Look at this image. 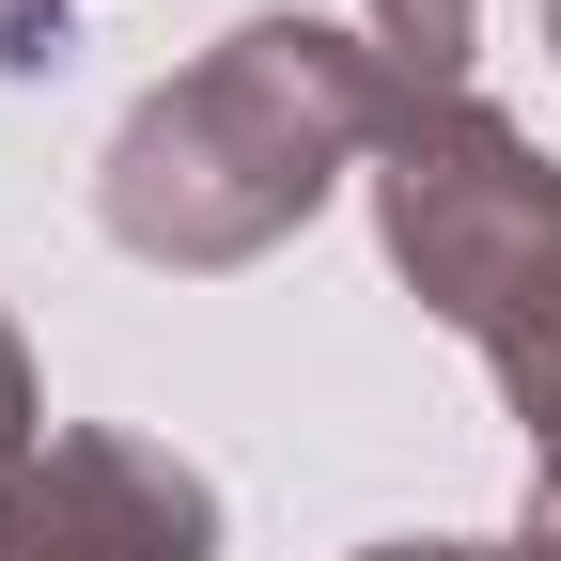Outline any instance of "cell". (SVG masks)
Instances as JSON below:
<instances>
[{
    "instance_id": "obj_6",
    "label": "cell",
    "mask_w": 561,
    "mask_h": 561,
    "mask_svg": "<svg viewBox=\"0 0 561 561\" xmlns=\"http://www.w3.org/2000/svg\"><path fill=\"white\" fill-rule=\"evenodd\" d=\"M32 453H47V375H32L16 312H0V468H32Z\"/></svg>"
},
{
    "instance_id": "obj_5",
    "label": "cell",
    "mask_w": 561,
    "mask_h": 561,
    "mask_svg": "<svg viewBox=\"0 0 561 561\" xmlns=\"http://www.w3.org/2000/svg\"><path fill=\"white\" fill-rule=\"evenodd\" d=\"M375 47H390V79H421V94H468L483 0H375Z\"/></svg>"
},
{
    "instance_id": "obj_7",
    "label": "cell",
    "mask_w": 561,
    "mask_h": 561,
    "mask_svg": "<svg viewBox=\"0 0 561 561\" xmlns=\"http://www.w3.org/2000/svg\"><path fill=\"white\" fill-rule=\"evenodd\" d=\"M62 62V0H0V79H47Z\"/></svg>"
},
{
    "instance_id": "obj_2",
    "label": "cell",
    "mask_w": 561,
    "mask_h": 561,
    "mask_svg": "<svg viewBox=\"0 0 561 561\" xmlns=\"http://www.w3.org/2000/svg\"><path fill=\"white\" fill-rule=\"evenodd\" d=\"M359 187H375L390 265L421 280V312L468 328V343H483V312H500L515 280L561 250V172L530 157V125L483 110V94H421V79H405Z\"/></svg>"
},
{
    "instance_id": "obj_10",
    "label": "cell",
    "mask_w": 561,
    "mask_h": 561,
    "mask_svg": "<svg viewBox=\"0 0 561 561\" xmlns=\"http://www.w3.org/2000/svg\"><path fill=\"white\" fill-rule=\"evenodd\" d=\"M546 62H561V0H546Z\"/></svg>"
},
{
    "instance_id": "obj_8",
    "label": "cell",
    "mask_w": 561,
    "mask_h": 561,
    "mask_svg": "<svg viewBox=\"0 0 561 561\" xmlns=\"http://www.w3.org/2000/svg\"><path fill=\"white\" fill-rule=\"evenodd\" d=\"M359 561H515V546H453V530H405V546H359Z\"/></svg>"
},
{
    "instance_id": "obj_9",
    "label": "cell",
    "mask_w": 561,
    "mask_h": 561,
    "mask_svg": "<svg viewBox=\"0 0 561 561\" xmlns=\"http://www.w3.org/2000/svg\"><path fill=\"white\" fill-rule=\"evenodd\" d=\"M515 561H561V515H546V500H530V530H515Z\"/></svg>"
},
{
    "instance_id": "obj_4",
    "label": "cell",
    "mask_w": 561,
    "mask_h": 561,
    "mask_svg": "<svg viewBox=\"0 0 561 561\" xmlns=\"http://www.w3.org/2000/svg\"><path fill=\"white\" fill-rule=\"evenodd\" d=\"M483 375H500V405L530 421V500L561 515V250L483 312Z\"/></svg>"
},
{
    "instance_id": "obj_1",
    "label": "cell",
    "mask_w": 561,
    "mask_h": 561,
    "mask_svg": "<svg viewBox=\"0 0 561 561\" xmlns=\"http://www.w3.org/2000/svg\"><path fill=\"white\" fill-rule=\"evenodd\" d=\"M390 94H405V79H390L375 32H328V16H234L187 79H157V94L110 125V157H94V219H110V250L187 265V280L265 265L343 172H375Z\"/></svg>"
},
{
    "instance_id": "obj_3",
    "label": "cell",
    "mask_w": 561,
    "mask_h": 561,
    "mask_svg": "<svg viewBox=\"0 0 561 561\" xmlns=\"http://www.w3.org/2000/svg\"><path fill=\"white\" fill-rule=\"evenodd\" d=\"M0 561H219V483L157 437L62 421L32 468H0Z\"/></svg>"
}]
</instances>
